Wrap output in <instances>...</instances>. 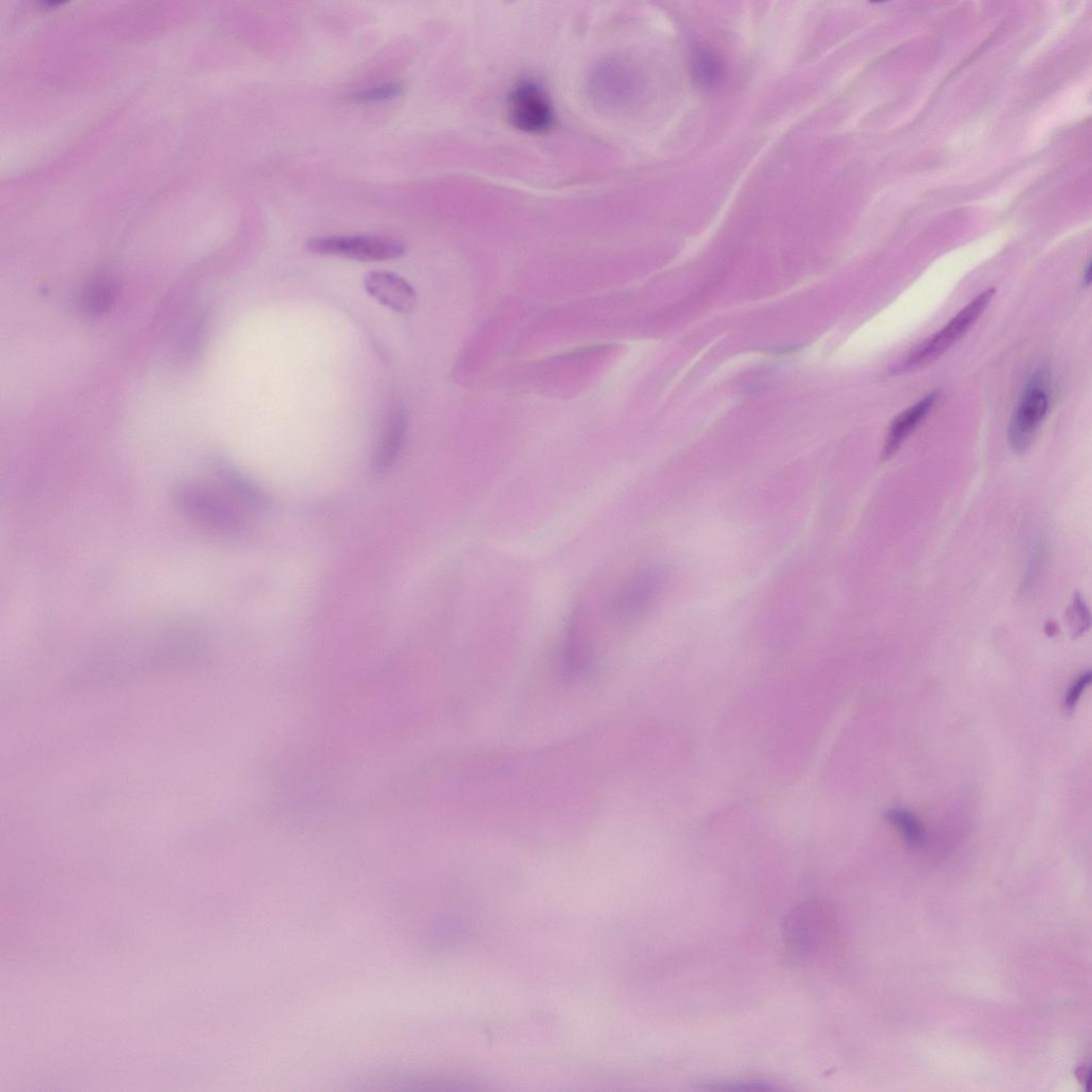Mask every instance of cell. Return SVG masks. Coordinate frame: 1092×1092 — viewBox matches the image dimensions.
Segmentation results:
<instances>
[{
	"instance_id": "obj_16",
	"label": "cell",
	"mask_w": 1092,
	"mask_h": 1092,
	"mask_svg": "<svg viewBox=\"0 0 1092 1092\" xmlns=\"http://www.w3.org/2000/svg\"><path fill=\"white\" fill-rule=\"evenodd\" d=\"M403 93L404 87L402 85L385 84L352 93L351 99L358 103L386 101L394 99Z\"/></svg>"
},
{
	"instance_id": "obj_17",
	"label": "cell",
	"mask_w": 1092,
	"mask_h": 1092,
	"mask_svg": "<svg viewBox=\"0 0 1092 1092\" xmlns=\"http://www.w3.org/2000/svg\"><path fill=\"white\" fill-rule=\"evenodd\" d=\"M1068 619L1074 634H1082L1089 628V612L1085 601L1078 595L1070 606Z\"/></svg>"
},
{
	"instance_id": "obj_4",
	"label": "cell",
	"mask_w": 1092,
	"mask_h": 1092,
	"mask_svg": "<svg viewBox=\"0 0 1092 1092\" xmlns=\"http://www.w3.org/2000/svg\"><path fill=\"white\" fill-rule=\"evenodd\" d=\"M996 294L989 289L967 303L940 331L927 338L904 358L894 374L909 373L928 366L952 347L973 328L988 308Z\"/></svg>"
},
{
	"instance_id": "obj_12",
	"label": "cell",
	"mask_w": 1092,
	"mask_h": 1092,
	"mask_svg": "<svg viewBox=\"0 0 1092 1092\" xmlns=\"http://www.w3.org/2000/svg\"><path fill=\"white\" fill-rule=\"evenodd\" d=\"M115 297L114 283L105 277L95 279L84 294V306L86 311L97 314L106 311Z\"/></svg>"
},
{
	"instance_id": "obj_1",
	"label": "cell",
	"mask_w": 1092,
	"mask_h": 1092,
	"mask_svg": "<svg viewBox=\"0 0 1092 1092\" xmlns=\"http://www.w3.org/2000/svg\"><path fill=\"white\" fill-rule=\"evenodd\" d=\"M834 914L827 902L811 900L798 904L782 924L783 939L791 954L811 960L828 951L834 932Z\"/></svg>"
},
{
	"instance_id": "obj_7",
	"label": "cell",
	"mask_w": 1092,
	"mask_h": 1092,
	"mask_svg": "<svg viewBox=\"0 0 1092 1092\" xmlns=\"http://www.w3.org/2000/svg\"><path fill=\"white\" fill-rule=\"evenodd\" d=\"M660 588L661 576L656 571L646 570L635 574L622 586L614 597V616L622 622L636 618L650 608Z\"/></svg>"
},
{
	"instance_id": "obj_13",
	"label": "cell",
	"mask_w": 1092,
	"mask_h": 1092,
	"mask_svg": "<svg viewBox=\"0 0 1092 1092\" xmlns=\"http://www.w3.org/2000/svg\"><path fill=\"white\" fill-rule=\"evenodd\" d=\"M887 818L899 828L910 845L918 846L924 840L925 830L921 821L909 811L893 809L887 813Z\"/></svg>"
},
{
	"instance_id": "obj_3",
	"label": "cell",
	"mask_w": 1092,
	"mask_h": 1092,
	"mask_svg": "<svg viewBox=\"0 0 1092 1092\" xmlns=\"http://www.w3.org/2000/svg\"><path fill=\"white\" fill-rule=\"evenodd\" d=\"M1052 388L1051 369L1047 364L1030 377L1008 427V442L1018 454L1032 446L1050 408Z\"/></svg>"
},
{
	"instance_id": "obj_5",
	"label": "cell",
	"mask_w": 1092,
	"mask_h": 1092,
	"mask_svg": "<svg viewBox=\"0 0 1092 1092\" xmlns=\"http://www.w3.org/2000/svg\"><path fill=\"white\" fill-rule=\"evenodd\" d=\"M307 248L313 255L338 257L358 262L391 261L407 254L404 242L380 235L317 237L308 241Z\"/></svg>"
},
{
	"instance_id": "obj_18",
	"label": "cell",
	"mask_w": 1092,
	"mask_h": 1092,
	"mask_svg": "<svg viewBox=\"0 0 1092 1092\" xmlns=\"http://www.w3.org/2000/svg\"><path fill=\"white\" fill-rule=\"evenodd\" d=\"M1090 682H1091V672L1090 671H1087V672L1080 674L1073 682V684L1070 686V688L1067 691L1066 697H1065V707H1066L1067 710H1072L1076 706V704L1078 703L1079 699L1081 698L1082 692L1089 686Z\"/></svg>"
},
{
	"instance_id": "obj_11",
	"label": "cell",
	"mask_w": 1092,
	"mask_h": 1092,
	"mask_svg": "<svg viewBox=\"0 0 1092 1092\" xmlns=\"http://www.w3.org/2000/svg\"><path fill=\"white\" fill-rule=\"evenodd\" d=\"M408 430V417L403 408L394 410L388 419L374 460L378 475L393 467L403 449Z\"/></svg>"
},
{
	"instance_id": "obj_6",
	"label": "cell",
	"mask_w": 1092,
	"mask_h": 1092,
	"mask_svg": "<svg viewBox=\"0 0 1092 1092\" xmlns=\"http://www.w3.org/2000/svg\"><path fill=\"white\" fill-rule=\"evenodd\" d=\"M512 125L525 133L543 134L555 124V109L544 86L523 79L512 89L507 99Z\"/></svg>"
},
{
	"instance_id": "obj_19",
	"label": "cell",
	"mask_w": 1092,
	"mask_h": 1092,
	"mask_svg": "<svg viewBox=\"0 0 1092 1092\" xmlns=\"http://www.w3.org/2000/svg\"><path fill=\"white\" fill-rule=\"evenodd\" d=\"M1091 278H1092V269H1091V264L1089 263L1087 265V267L1085 269V271H1084L1082 286L1089 288L1090 284H1091V280H1092Z\"/></svg>"
},
{
	"instance_id": "obj_9",
	"label": "cell",
	"mask_w": 1092,
	"mask_h": 1092,
	"mask_svg": "<svg viewBox=\"0 0 1092 1092\" xmlns=\"http://www.w3.org/2000/svg\"><path fill=\"white\" fill-rule=\"evenodd\" d=\"M216 476L228 495L242 505L258 512L269 511L272 500L266 492L253 478L236 469L229 464L219 463Z\"/></svg>"
},
{
	"instance_id": "obj_14",
	"label": "cell",
	"mask_w": 1092,
	"mask_h": 1092,
	"mask_svg": "<svg viewBox=\"0 0 1092 1092\" xmlns=\"http://www.w3.org/2000/svg\"><path fill=\"white\" fill-rule=\"evenodd\" d=\"M693 72L701 86L712 87L721 78L722 66L712 53L699 51L693 59Z\"/></svg>"
},
{
	"instance_id": "obj_15",
	"label": "cell",
	"mask_w": 1092,
	"mask_h": 1092,
	"mask_svg": "<svg viewBox=\"0 0 1092 1092\" xmlns=\"http://www.w3.org/2000/svg\"><path fill=\"white\" fill-rule=\"evenodd\" d=\"M701 1089L718 1091H771L780 1088L766 1079H737L705 1082Z\"/></svg>"
},
{
	"instance_id": "obj_10",
	"label": "cell",
	"mask_w": 1092,
	"mask_h": 1092,
	"mask_svg": "<svg viewBox=\"0 0 1092 1092\" xmlns=\"http://www.w3.org/2000/svg\"><path fill=\"white\" fill-rule=\"evenodd\" d=\"M938 399L937 392H931L917 404L910 406L900 413L892 421L886 436L884 446V458L890 459L894 456L912 432L927 418Z\"/></svg>"
},
{
	"instance_id": "obj_8",
	"label": "cell",
	"mask_w": 1092,
	"mask_h": 1092,
	"mask_svg": "<svg viewBox=\"0 0 1092 1092\" xmlns=\"http://www.w3.org/2000/svg\"><path fill=\"white\" fill-rule=\"evenodd\" d=\"M364 289L381 304L397 313H410L418 296L413 286L403 277L383 271L371 272L364 277Z\"/></svg>"
},
{
	"instance_id": "obj_2",
	"label": "cell",
	"mask_w": 1092,
	"mask_h": 1092,
	"mask_svg": "<svg viewBox=\"0 0 1092 1092\" xmlns=\"http://www.w3.org/2000/svg\"><path fill=\"white\" fill-rule=\"evenodd\" d=\"M178 510L205 529L224 535L245 530V519L220 494L201 483L186 482L174 492Z\"/></svg>"
}]
</instances>
